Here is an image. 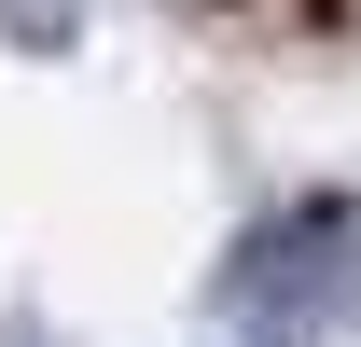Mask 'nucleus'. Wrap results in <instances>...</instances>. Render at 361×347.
Returning a JSON list of instances; mask_svg holds the SVG:
<instances>
[{
	"instance_id": "nucleus-1",
	"label": "nucleus",
	"mask_w": 361,
	"mask_h": 347,
	"mask_svg": "<svg viewBox=\"0 0 361 347\" xmlns=\"http://www.w3.org/2000/svg\"><path fill=\"white\" fill-rule=\"evenodd\" d=\"M348 250H361L348 209H292V222H264V236L236 250L223 305H236V319H264V334H319V319H334V264H348Z\"/></svg>"
},
{
	"instance_id": "nucleus-2",
	"label": "nucleus",
	"mask_w": 361,
	"mask_h": 347,
	"mask_svg": "<svg viewBox=\"0 0 361 347\" xmlns=\"http://www.w3.org/2000/svg\"><path fill=\"white\" fill-rule=\"evenodd\" d=\"M0 347H56V334H28V319H14V334H0Z\"/></svg>"
}]
</instances>
